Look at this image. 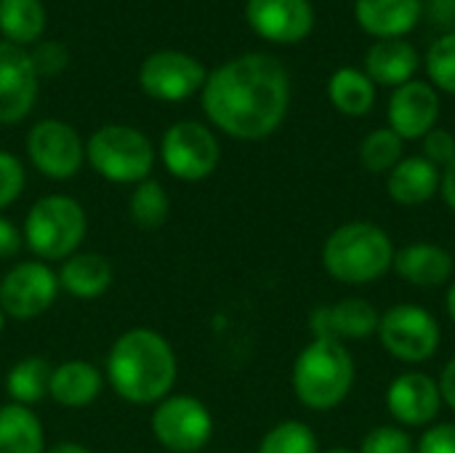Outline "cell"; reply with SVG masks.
Masks as SVG:
<instances>
[{"label": "cell", "mask_w": 455, "mask_h": 453, "mask_svg": "<svg viewBox=\"0 0 455 453\" xmlns=\"http://www.w3.org/2000/svg\"><path fill=\"white\" fill-rule=\"evenodd\" d=\"M291 77L267 53H245L221 64L203 85L208 120L232 139L259 142L272 136L288 115Z\"/></svg>", "instance_id": "1"}, {"label": "cell", "mask_w": 455, "mask_h": 453, "mask_svg": "<svg viewBox=\"0 0 455 453\" xmlns=\"http://www.w3.org/2000/svg\"><path fill=\"white\" fill-rule=\"evenodd\" d=\"M107 384L133 406H157L173 392L179 360L171 342L152 328L123 331L107 352Z\"/></svg>", "instance_id": "2"}, {"label": "cell", "mask_w": 455, "mask_h": 453, "mask_svg": "<svg viewBox=\"0 0 455 453\" xmlns=\"http://www.w3.org/2000/svg\"><path fill=\"white\" fill-rule=\"evenodd\" d=\"M395 243L389 232L373 222H347L323 243V270L344 286H371L395 264Z\"/></svg>", "instance_id": "3"}, {"label": "cell", "mask_w": 455, "mask_h": 453, "mask_svg": "<svg viewBox=\"0 0 455 453\" xmlns=\"http://www.w3.org/2000/svg\"><path fill=\"white\" fill-rule=\"evenodd\" d=\"M357 379L355 358L347 344L312 339L296 358L291 371V384L299 403L309 411L325 414L339 409Z\"/></svg>", "instance_id": "4"}, {"label": "cell", "mask_w": 455, "mask_h": 453, "mask_svg": "<svg viewBox=\"0 0 455 453\" xmlns=\"http://www.w3.org/2000/svg\"><path fill=\"white\" fill-rule=\"evenodd\" d=\"M88 232V214L80 200L69 195L37 198L21 224L24 246L35 259L51 264L77 254Z\"/></svg>", "instance_id": "5"}, {"label": "cell", "mask_w": 455, "mask_h": 453, "mask_svg": "<svg viewBox=\"0 0 455 453\" xmlns=\"http://www.w3.org/2000/svg\"><path fill=\"white\" fill-rule=\"evenodd\" d=\"M91 168L112 184H139L155 168V147L133 125H101L85 144Z\"/></svg>", "instance_id": "6"}, {"label": "cell", "mask_w": 455, "mask_h": 453, "mask_svg": "<svg viewBox=\"0 0 455 453\" xmlns=\"http://www.w3.org/2000/svg\"><path fill=\"white\" fill-rule=\"evenodd\" d=\"M376 336L387 355H392L400 363L419 366L437 355L443 328L429 310L419 304H395L387 312H381Z\"/></svg>", "instance_id": "7"}, {"label": "cell", "mask_w": 455, "mask_h": 453, "mask_svg": "<svg viewBox=\"0 0 455 453\" xmlns=\"http://www.w3.org/2000/svg\"><path fill=\"white\" fill-rule=\"evenodd\" d=\"M152 435L171 453H200L213 438V417L200 398L168 395L152 409Z\"/></svg>", "instance_id": "8"}, {"label": "cell", "mask_w": 455, "mask_h": 453, "mask_svg": "<svg viewBox=\"0 0 455 453\" xmlns=\"http://www.w3.org/2000/svg\"><path fill=\"white\" fill-rule=\"evenodd\" d=\"M160 158L173 179L203 182L219 168L221 147L208 125L197 120H179L163 133Z\"/></svg>", "instance_id": "9"}, {"label": "cell", "mask_w": 455, "mask_h": 453, "mask_svg": "<svg viewBox=\"0 0 455 453\" xmlns=\"http://www.w3.org/2000/svg\"><path fill=\"white\" fill-rule=\"evenodd\" d=\"M56 270L40 259L16 262L0 278V310L11 320H35L45 315L59 296Z\"/></svg>", "instance_id": "10"}, {"label": "cell", "mask_w": 455, "mask_h": 453, "mask_svg": "<svg viewBox=\"0 0 455 453\" xmlns=\"http://www.w3.org/2000/svg\"><path fill=\"white\" fill-rule=\"evenodd\" d=\"M29 163L53 182H67L80 174L85 163V144L80 133L61 120H40L27 133Z\"/></svg>", "instance_id": "11"}, {"label": "cell", "mask_w": 455, "mask_h": 453, "mask_svg": "<svg viewBox=\"0 0 455 453\" xmlns=\"http://www.w3.org/2000/svg\"><path fill=\"white\" fill-rule=\"evenodd\" d=\"M208 80L205 67L181 51H157L144 59L139 69V85L157 101H184L197 93Z\"/></svg>", "instance_id": "12"}, {"label": "cell", "mask_w": 455, "mask_h": 453, "mask_svg": "<svg viewBox=\"0 0 455 453\" xmlns=\"http://www.w3.org/2000/svg\"><path fill=\"white\" fill-rule=\"evenodd\" d=\"M443 392L435 376L424 371H405L387 387V411L397 427H432L443 411Z\"/></svg>", "instance_id": "13"}, {"label": "cell", "mask_w": 455, "mask_h": 453, "mask_svg": "<svg viewBox=\"0 0 455 453\" xmlns=\"http://www.w3.org/2000/svg\"><path fill=\"white\" fill-rule=\"evenodd\" d=\"M37 83L32 56L21 45L0 40V125H13L32 112Z\"/></svg>", "instance_id": "14"}, {"label": "cell", "mask_w": 455, "mask_h": 453, "mask_svg": "<svg viewBox=\"0 0 455 453\" xmlns=\"http://www.w3.org/2000/svg\"><path fill=\"white\" fill-rule=\"evenodd\" d=\"M440 117V93L427 80H411L392 91L387 104L389 128L403 139H424L432 128H437Z\"/></svg>", "instance_id": "15"}, {"label": "cell", "mask_w": 455, "mask_h": 453, "mask_svg": "<svg viewBox=\"0 0 455 453\" xmlns=\"http://www.w3.org/2000/svg\"><path fill=\"white\" fill-rule=\"evenodd\" d=\"M381 312L373 302L363 296H347L336 304H320L309 315L312 339L328 342H349V339H368L379 331Z\"/></svg>", "instance_id": "16"}, {"label": "cell", "mask_w": 455, "mask_h": 453, "mask_svg": "<svg viewBox=\"0 0 455 453\" xmlns=\"http://www.w3.org/2000/svg\"><path fill=\"white\" fill-rule=\"evenodd\" d=\"M248 24L269 43H301L315 27V8L309 0H248Z\"/></svg>", "instance_id": "17"}, {"label": "cell", "mask_w": 455, "mask_h": 453, "mask_svg": "<svg viewBox=\"0 0 455 453\" xmlns=\"http://www.w3.org/2000/svg\"><path fill=\"white\" fill-rule=\"evenodd\" d=\"M392 270L416 288H443L451 286L455 275L453 254L437 243H411L395 254Z\"/></svg>", "instance_id": "18"}, {"label": "cell", "mask_w": 455, "mask_h": 453, "mask_svg": "<svg viewBox=\"0 0 455 453\" xmlns=\"http://www.w3.org/2000/svg\"><path fill=\"white\" fill-rule=\"evenodd\" d=\"M104 390V374L99 366L83 358L61 360L51 371L48 398L61 409H85L91 406Z\"/></svg>", "instance_id": "19"}, {"label": "cell", "mask_w": 455, "mask_h": 453, "mask_svg": "<svg viewBox=\"0 0 455 453\" xmlns=\"http://www.w3.org/2000/svg\"><path fill=\"white\" fill-rule=\"evenodd\" d=\"M443 171L432 166L424 155L403 158L389 174H387V192L397 206L416 208L429 203L440 192Z\"/></svg>", "instance_id": "20"}, {"label": "cell", "mask_w": 455, "mask_h": 453, "mask_svg": "<svg viewBox=\"0 0 455 453\" xmlns=\"http://www.w3.org/2000/svg\"><path fill=\"white\" fill-rule=\"evenodd\" d=\"M56 278H59V288L64 294L88 302V299H99L109 291V286L115 280V270L107 256H101L96 251H77L61 262Z\"/></svg>", "instance_id": "21"}, {"label": "cell", "mask_w": 455, "mask_h": 453, "mask_svg": "<svg viewBox=\"0 0 455 453\" xmlns=\"http://www.w3.org/2000/svg\"><path fill=\"white\" fill-rule=\"evenodd\" d=\"M419 69V51L405 37L376 40L365 53V75L373 85L400 88L413 80Z\"/></svg>", "instance_id": "22"}, {"label": "cell", "mask_w": 455, "mask_h": 453, "mask_svg": "<svg viewBox=\"0 0 455 453\" xmlns=\"http://www.w3.org/2000/svg\"><path fill=\"white\" fill-rule=\"evenodd\" d=\"M355 19L379 40L408 35L421 19V0H355Z\"/></svg>", "instance_id": "23"}, {"label": "cell", "mask_w": 455, "mask_h": 453, "mask_svg": "<svg viewBox=\"0 0 455 453\" xmlns=\"http://www.w3.org/2000/svg\"><path fill=\"white\" fill-rule=\"evenodd\" d=\"M45 427L29 406H0V453H45Z\"/></svg>", "instance_id": "24"}, {"label": "cell", "mask_w": 455, "mask_h": 453, "mask_svg": "<svg viewBox=\"0 0 455 453\" xmlns=\"http://www.w3.org/2000/svg\"><path fill=\"white\" fill-rule=\"evenodd\" d=\"M328 96L331 104L349 117H363L376 104V85L373 80L355 67H341L328 80Z\"/></svg>", "instance_id": "25"}, {"label": "cell", "mask_w": 455, "mask_h": 453, "mask_svg": "<svg viewBox=\"0 0 455 453\" xmlns=\"http://www.w3.org/2000/svg\"><path fill=\"white\" fill-rule=\"evenodd\" d=\"M51 371H53V366L40 355H27V358L16 360L11 366V371L5 374V392H8L11 403L32 409L40 400H45L48 387H51Z\"/></svg>", "instance_id": "26"}, {"label": "cell", "mask_w": 455, "mask_h": 453, "mask_svg": "<svg viewBox=\"0 0 455 453\" xmlns=\"http://www.w3.org/2000/svg\"><path fill=\"white\" fill-rule=\"evenodd\" d=\"M0 29L13 45L32 43L45 29V8L40 0H0Z\"/></svg>", "instance_id": "27"}, {"label": "cell", "mask_w": 455, "mask_h": 453, "mask_svg": "<svg viewBox=\"0 0 455 453\" xmlns=\"http://www.w3.org/2000/svg\"><path fill=\"white\" fill-rule=\"evenodd\" d=\"M128 214L131 222L139 230H157L168 222L171 216V198L165 187L157 179H144L133 187L131 200H128Z\"/></svg>", "instance_id": "28"}, {"label": "cell", "mask_w": 455, "mask_h": 453, "mask_svg": "<svg viewBox=\"0 0 455 453\" xmlns=\"http://www.w3.org/2000/svg\"><path fill=\"white\" fill-rule=\"evenodd\" d=\"M256 453H320V441L309 425L299 419H285L267 430Z\"/></svg>", "instance_id": "29"}, {"label": "cell", "mask_w": 455, "mask_h": 453, "mask_svg": "<svg viewBox=\"0 0 455 453\" xmlns=\"http://www.w3.org/2000/svg\"><path fill=\"white\" fill-rule=\"evenodd\" d=\"M403 139L392 128L371 131L360 144V163L368 174H389L403 160Z\"/></svg>", "instance_id": "30"}, {"label": "cell", "mask_w": 455, "mask_h": 453, "mask_svg": "<svg viewBox=\"0 0 455 453\" xmlns=\"http://www.w3.org/2000/svg\"><path fill=\"white\" fill-rule=\"evenodd\" d=\"M427 72L437 91L455 93V29L432 43L427 53Z\"/></svg>", "instance_id": "31"}, {"label": "cell", "mask_w": 455, "mask_h": 453, "mask_svg": "<svg viewBox=\"0 0 455 453\" xmlns=\"http://www.w3.org/2000/svg\"><path fill=\"white\" fill-rule=\"evenodd\" d=\"M357 453H416V441L405 427L381 425L365 433Z\"/></svg>", "instance_id": "32"}, {"label": "cell", "mask_w": 455, "mask_h": 453, "mask_svg": "<svg viewBox=\"0 0 455 453\" xmlns=\"http://www.w3.org/2000/svg\"><path fill=\"white\" fill-rule=\"evenodd\" d=\"M24 184H27V171L21 160L0 150V211H5L8 206L19 200V195L24 192Z\"/></svg>", "instance_id": "33"}, {"label": "cell", "mask_w": 455, "mask_h": 453, "mask_svg": "<svg viewBox=\"0 0 455 453\" xmlns=\"http://www.w3.org/2000/svg\"><path fill=\"white\" fill-rule=\"evenodd\" d=\"M424 158L437 166L440 171H445L448 166L455 163V136L445 128H432L424 139Z\"/></svg>", "instance_id": "34"}, {"label": "cell", "mask_w": 455, "mask_h": 453, "mask_svg": "<svg viewBox=\"0 0 455 453\" xmlns=\"http://www.w3.org/2000/svg\"><path fill=\"white\" fill-rule=\"evenodd\" d=\"M416 453H455V422H435L416 443Z\"/></svg>", "instance_id": "35"}, {"label": "cell", "mask_w": 455, "mask_h": 453, "mask_svg": "<svg viewBox=\"0 0 455 453\" xmlns=\"http://www.w3.org/2000/svg\"><path fill=\"white\" fill-rule=\"evenodd\" d=\"M29 56H32V64L37 69V77H51L67 67V51L59 43H43Z\"/></svg>", "instance_id": "36"}, {"label": "cell", "mask_w": 455, "mask_h": 453, "mask_svg": "<svg viewBox=\"0 0 455 453\" xmlns=\"http://www.w3.org/2000/svg\"><path fill=\"white\" fill-rule=\"evenodd\" d=\"M21 246H24L21 230L11 219L0 216V262L16 259L19 251H21Z\"/></svg>", "instance_id": "37"}, {"label": "cell", "mask_w": 455, "mask_h": 453, "mask_svg": "<svg viewBox=\"0 0 455 453\" xmlns=\"http://www.w3.org/2000/svg\"><path fill=\"white\" fill-rule=\"evenodd\" d=\"M437 384H440V392H443V403H445L451 411H455V358H451V360L445 363V368H443Z\"/></svg>", "instance_id": "38"}, {"label": "cell", "mask_w": 455, "mask_h": 453, "mask_svg": "<svg viewBox=\"0 0 455 453\" xmlns=\"http://www.w3.org/2000/svg\"><path fill=\"white\" fill-rule=\"evenodd\" d=\"M440 192H443V200L448 203V208L455 214V163L448 166L443 171V182H440Z\"/></svg>", "instance_id": "39"}, {"label": "cell", "mask_w": 455, "mask_h": 453, "mask_svg": "<svg viewBox=\"0 0 455 453\" xmlns=\"http://www.w3.org/2000/svg\"><path fill=\"white\" fill-rule=\"evenodd\" d=\"M45 453H93L88 446L83 443H75V441H67V443H56L53 449H48Z\"/></svg>", "instance_id": "40"}, {"label": "cell", "mask_w": 455, "mask_h": 453, "mask_svg": "<svg viewBox=\"0 0 455 453\" xmlns=\"http://www.w3.org/2000/svg\"><path fill=\"white\" fill-rule=\"evenodd\" d=\"M445 310H448V318H451V323L455 326V278L451 280V286H448V296H445Z\"/></svg>", "instance_id": "41"}, {"label": "cell", "mask_w": 455, "mask_h": 453, "mask_svg": "<svg viewBox=\"0 0 455 453\" xmlns=\"http://www.w3.org/2000/svg\"><path fill=\"white\" fill-rule=\"evenodd\" d=\"M325 453H357V451H352V449H331V451H325Z\"/></svg>", "instance_id": "42"}, {"label": "cell", "mask_w": 455, "mask_h": 453, "mask_svg": "<svg viewBox=\"0 0 455 453\" xmlns=\"http://www.w3.org/2000/svg\"><path fill=\"white\" fill-rule=\"evenodd\" d=\"M3 328H5V315H3V310H0V334H3Z\"/></svg>", "instance_id": "43"}]
</instances>
